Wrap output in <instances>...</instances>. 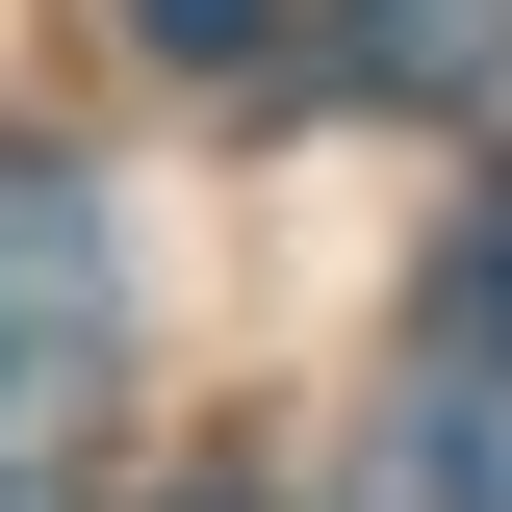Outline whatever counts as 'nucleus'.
I'll list each match as a JSON object with an SVG mask.
<instances>
[{
  "label": "nucleus",
  "mask_w": 512,
  "mask_h": 512,
  "mask_svg": "<svg viewBox=\"0 0 512 512\" xmlns=\"http://www.w3.org/2000/svg\"><path fill=\"white\" fill-rule=\"evenodd\" d=\"M436 384H512V180L436 231Z\"/></svg>",
  "instance_id": "nucleus-3"
},
{
  "label": "nucleus",
  "mask_w": 512,
  "mask_h": 512,
  "mask_svg": "<svg viewBox=\"0 0 512 512\" xmlns=\"http://www.w3.org/2000/svg\"><path fill=\"white\" fill-rule=\"evenodd\" d=\"M333 52H359L384 103H487V77H512V0H359Z\"/></svg>",
  "instance_id": "nucleus-2"
},
{
  "label": "nucleus",
  "mask_w": 512,
  "mask_h": 512,
  "mask_svg": "<svg viewBox=\"0 0 512 512\" xmlns=\"http://www.w3.org/2000/svg\"><path fill=\"white\" fill-rule=\"evenodd\" d=\"M180 512H231V487H180Z\"/></svg>",
  "instance_id": "nucleus-5"
},
{
  "label": "nucleus",
  "mask_w": 512,
  "mask_h": 512,
  "mask_svg": "<svg viewBox=\"0 0 512 512\" xmlns=\"http://www.w3.org/2000/svg\"><path fill=\"white\" fill-rule=\"evenodd\" d=\"M103 384H128V231H103V180H77V154H26V128H0V512L77 487Z\"/></svg>",
  "instance_id": "nucleus-1"
},
{
  "label": "nucleus",
  "mask_w": 512,
  "mask_h": 512,
  "mask_svg": "<svg viewBox=\"0 0 512 512\" xmlns=\"http://www.w3.org/2000/svg\"><path fill=\"white\" fill-rule=\"evenodd\" d=\"M128 52L154 77H282V0H128Z\"/></svg>",
  "instance_id": "nucleus-4"
}]
</instances>
